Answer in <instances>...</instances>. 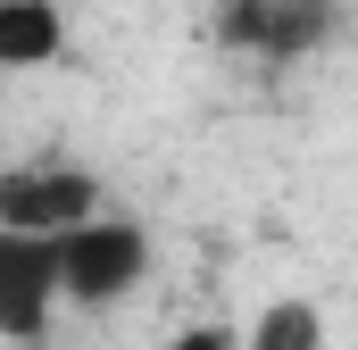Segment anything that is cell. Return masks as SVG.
<instances>
[{"mask_svg": "<svg viewBox=\"0 0 358 350\" xmlns=\"http://www.w3.org/2000/svg\"><path fill=\"white\" fill-rule=\"evenodd\" d=\"M59 267H67V309H117V300H134L150 284L159 242H150L142 217L108 209V217H92L76 234H59Z\"/></svg>", "mask_w": 358, "mask_h": 350, "instance_id": "1", "label": "cell"}, {"mask_svg": "<svg viewBox=\"0 0 358 350\" xmlns=\"http://www.w3.org/2000/svg\"><path fill=\"white\" fill-rule=\"evenodd\" d=\"M92 217H108L100 175H92L84 159H67V150L17 159V167L0 175V234H42V242H59V234H76Z\"/></svg>", "mask_w": 358, "mask_h": 350, "instance_id": "2", "label": "cell"}, {"mask_svg": "<svg viewBox=\"0 0 358 350\" xmlns=\"http://www.w3.org/2000/svg\"><path fill=\"white\" fill-rule=\"evenodd\" d=\"M217 34H225V50H234V59L300 67V59L334 50L342 8H334V0H217Z\"/></svg>", "mask_w": 358, "mask_h": 350, "instance_id": "3", "label": "cell"}, {"mask_svg": "<svg viewBox=\"0 0 358 350\" xmlns=\"http://www.w3.org/2000/svg\"><path fill=\"white\" fill-rule=\"evenodd\" d=\"M67 309V267H59V242L42 234H0V334L17 350H34L50 334V317Z\"/></svg>", "mask_w": 358, "mask_h": 350, "instance_id": "4", "label": "cell"}, {"mask_svg": "<svg viewBox=\"0 0 358 350\" xmlns=\"http://www.w3.org/2000/svg\"><path fill=\"white\" fill-rule=\"evenodd\" d=\"M67 59V8L59 0H0V67L34 76Z\"/></svg>", "mask_w": 358, "mask_h": 350, "instance_id": "5", "label": "cell"}, {"mask_svg": "<svg viewBox=\"0 0 358 350\" xmlns=\"http://www.w3.org/2000/svg\"><path fill=\"white\" fill-rule=\"evenodd\" d=\"M242 342L250 350H325L334 326H325V309H317L308 292H283V300H267V309L242 326Z\"/></svg>", "mask_w": 358, "mask_h": 350, "instance_id": "6", "label": "cell"}, {"mask_svg": "<svg viewBox=\"0 0 358 350\" xmlns=\"http://www.w3.org/2000/svg\"><path fill=\"white\" fill-rule=\"evenodd\" d=\"M159 350H250V342H242V326H225V317H192V326H176Z\"/></svg>", "mask_w": 358, "mask_h": 350, "instance_id": "7", "label": "cell"}]
</instances>
